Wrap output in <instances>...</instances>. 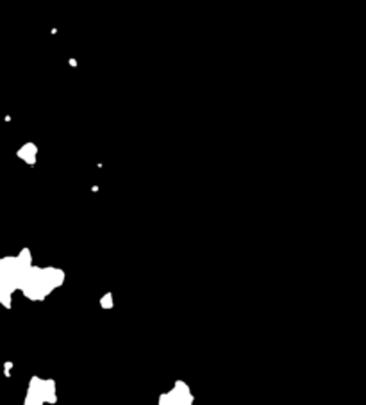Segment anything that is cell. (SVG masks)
Here are the masks:
<instances>
[{
	"label": "cell",
	"mask_w": 366,
	"mask_h": 405,
	"mask_svg": "<svg viewBox=\"0 0 366 405\" xmlns=\"http://www.w3.org/2000/svg\"><path fill=\"white\" fill-rule=\"evenodd\" d=\"M20 259H0V303L6 307L11 305V291L18 286L22 277Z\"/></svg>",
	"instance_id": "cell-1"
}]
</instances>
